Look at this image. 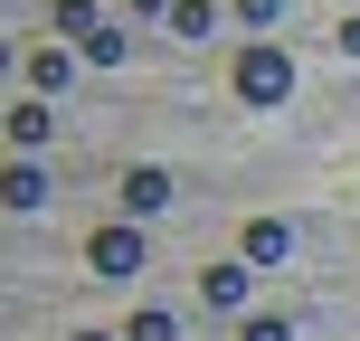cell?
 Returning <instances> with one entry per match:
<instances>
[{
    "label": "cell",
    "mask_w": 360,
    "mask_h": 341,
    "mask_svg": "<svg viewBox=\"0 0 360 341\" xmlns=\"http://www.w3.org/2000/svg\"><path fill=\"white\" fill-rule=\"evenodd\" d=\"M10 67H19V48H10V38H0V76H10Z\"/></svg>",
    "instance_id": "obj_17"
},
{
    "label": "cell",
    "mask_w": 360,
    "mask_h": 341,
    "mask_svg": "<svg viewBox=\"0 0 360 341\" xmlns=\"http://www.w3.org/2000/svg\"><path fill=\"white\" fill-rule=\"evenodd\" d=\"M0 199H10V209H48V171H38V162H10V171H0Z\"/></svg>",
    "instance_id": "obj_7"
},
{
    "label": "cell",
    "mask_w": 360,
    "mask_h": 341,
    "mask_svg": "<svg viewBox=\"0 0 360 341\" xmlns=\"http://www.w3.org/2000/svg\"><path fill=\"white\" fill-rule=\"evenodd\" d=\"M332 48H342V57H360V10L342 19V38H332Z\"/></svg>",
    "instance_id": "obj_16"
},
{
    "label": "cell",
    "mask_w": 360,
    "mask_h": 341,
    "mask_svg": "<svg viewBox=\"0 0 360 341\" xmlns=\"http://www.w3.org/2000/svg\"><path fill=\"white\" fill-rule=\"evenodd\" d=\"M275 10H285V0H237V19H247V29H275Z\"/></svg>",
    "instance_id": "obj_14"
},
{
    "label": "cell",
    "mask_w": 360,
    "mask_h": 341,
    "mask_svg": "<svg viewBox=\"0 0 360 341\" xmlns=\"http://www.w3.org/2000/svg\"><path fill=\"white\" fill-rule=\"evenodd\" d=\"M48 133H57V105H48V95H19V105H10V143H19V152H38Z\"/></svg>",
    "instance_id": "obj_5"
},
{
    "label": "cell",
    "mask_w": 360,
    "mask_h": 341,
    "mask_svg": "<svg viewBox=\"0 0 360 341\" xmlns=\"http://www.w3.org/2000/svg\"><path fill=\"white\" fill-rule=\"evenodd\" d=\"M124 341H180V323H171L162 304H143V313H133V323H124Z\"/></svg>",
    "instance_id": "obj_11"
},
{
    "label": "cell",
    "mask_w": 360,
    "mask_h": 341,
    "mask_svg": "<svg viewBox=\"0 0 360 341\" xmlns=\"http://www.w3.org/2000/svg\"><path fill=\"white\" fill-rule=\"evenodd\" d=\"M124 10H133V19H171L180 0H124Z\"/></svg>",
    "instance_id": "obj_15"
},
{
    "label": "cell",
    "mask_w": 360,
    "mask_h": 341,
    "mask_svg": "<svg viewBox=\"0 0 360 341\" xmlns=\"http://www.w3.org/2000/svg\"><path fill=\"white\" fill-rule=\"evenodd\" d=\"M48 29H57V38H76V48H86V38L105 29V10H95V0H57V10H48Z\"/></svg>",
    "instance_id": "obj_8"
},
{
    "label": "cell",
    "mask_w": 360,
    "mask_h": 341,
    "mask_svg": "<svg viewBox=\"0 0 360 341\" xmlns=\"http://www.w3.org/2000/svg\"><path fill=\"white\" fill-rule=\"evenodd\" d=\"M162 209H171V171L162 162H133L124 171V218L143 228V218H162Z\"/></svg>",
    "instance_id": "obj_3"
},
{
    "label": "cell",
    "mask_w": 360,
    "mask_h": 341,
    "mask_svg": "<svg viewBox=\"0 0 360 341\" xmlns=\"http://www.w3.org/2000/svg\"><path fill=\"white\" fill-rule=\"evenodd\" d=\"M171 29H180V38H209V29H218V10H209V0H180Z\"/></svg>",
    "instance_id": "obj_12"
},
{
    "label": "cell",
    "mask_w": 360,
    "mask_h": 341,
    "mask_svg": "<svg viewBox=\"0 0 360 341\" xmlns=\"http://www.w3.org/2000/svg\"><path fill=\"white\" fill-rule=\"evenodd\" d=\"M124 48H133V38H124V29H114V19H105V29H95V38H86V48H76V57H86V67H124Z\"/></svg>",
    "instance_id": "obj_10"
},
{
    "label": "cell",
    "mask_w": 360,
    "mask_h": 341,
    "mask_svg": "<svg viewBox=\"0 0 360 341\" xmlns=\"http://www.w3.org/2000/svg\"><path fill=\"white\" fill-rule=\"evenodd\" d=\"M237 256H247V266H285V256H294V228H285V218H256Z\"/></svg>",
    "instance_id": "obj_6"
},
{
    "label": "cell",
    "mask_w": 360,
    "mask_h": 341,
    "mask_svg": "<svg viewBox=\"0 0 360 341\" xmlns=\"http://www.w3.org/2000/svg\"><path fill=\"white\" fill-rule=\"evenodd\" d=\"M67 76H76V48H38V57H29V86H38V95H57Z\"/></svg>",
    "instance_id": "obj_9"
},
{
    "label": "cell",
    "mask_w": 360,
    "mask_h": 341,
    "mask_svg": "<svg viewBox=\"0 0 360 341\" xmlns=\"http://www.w3.org/2000/svg\"><path fill=\"white\" fill-rule=\"evenodd\" d=\"M247 285H256V266H247V256H228V266H209V275H199V294H209L218 313H237V304H247Z\"/></svg>",
    "instance_id": "obj_4"
},
{
    "label": "cell",
    "mask_w": 360,
    "mask_h": 341,
    "mask_svg": "<svg viewBox=\"0 0 360 341\" xmlns=\"http://www.w3.org/2000/svg\"><path fill=\"white\" fill-rule=\"evenodd\" d=\"M76 341H105V332H76ZM114 341H124V332H114Z\"/></svg>",
    "instance_id": "obj_18"
},
{
    "label": "cell",
    "mask_w": 360,
    "mask_h": 341,
    "mask_svg": "<svg viewBox=\"0 0 360 341\" xmlns=\"http://www.w3.org/2000/svg\"><path fill=\"white\" fill-rule=\"evenodd\" d=\"M228 95H237L247 114H275V105L294 95V57L275 48V38H247V48H237V67H228Z\"/></svg>",
    "instance_id": "obj_1"
},
{
    "label": "cell",
    "mask_w": 360,
    "mask_h": 341,
    "mask_svg": "<svg viewBox=\"0 0 360 341\" xmlns=\"http://www.w3.org/2000/svg\"><path fill=\"white\" fill-rule=\"evenodd\" d=\"M237 341H294V323H285V313H247V332H237Z\"/></svg>",
    "instance_id": "obj_13"
},
{
    "label": "cell",
    "mask_w": 360,
    "mask_h": 341,
    "mask_svg": "<svg viewBox=\"0 0 360 341\" xmlns=\"http://www.w3.org/2000/svg\"><path fill=\"white\" fill-rule=\"evenodd\" d=\"M351 10H360V0H351Z\"/></svg>",
    "instance_id": "obj_19"
},
{
    "label": "cell",
    "mask_w": 360,
    "mask_h": 341,
    "mask_svg": "<svg viewBox=\"0 0 360 341\" xmlns=\"http://www.w3.org/2000/svg\"><path fill=\"white\" fill-rule=\"evenodd\" d=\"M86 266L105 275V285H124V275L143 266V228H133V218H114V228H95V237H86Z\"/></svg>",
    "instance_id": "obj_2"
}]
</instances>
